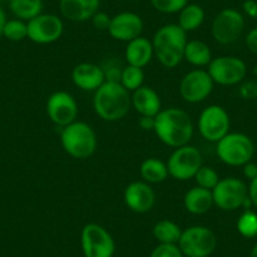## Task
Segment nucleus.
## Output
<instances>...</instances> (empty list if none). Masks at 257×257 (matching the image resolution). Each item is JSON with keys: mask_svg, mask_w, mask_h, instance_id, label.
Returning <instances> with one entry per match:
<instances>
[{"mask_svg": "<svg viewBox=\"0 0 257 257\" xmlns=\"http://www.w3.org/2000/svg\"><path fill=\"white\" fill-rule=\"evenodd\" d=\"M132 106L140 116L155 117L162 110V100L154 88L142 86L133 92Z\"/></svg>", "mask_w": 257, "mask_h": 257, "instance_id": "nucleus-20", "label": "nucleus"}, {"mask_svg": "<svg viewBox=\"0 0 257 257\" xmlns=\"http://www.w3.org/2000/svg\"><path fill=\"white\" fill-rule=\"evenodd\" d=\"M9 9L17 19L29 22L43 13V0H9Z\"/></svg>", "mask_w": 257, "mask_h": 257, "instance_id": "nucleus-26", "label": "nucleus"}, {"mask_svg": "<svg viewBox=\"0 0 257 257\" xmlns=\"http://www.w3.org/2000/svg\"><path fill=\"white\" fill-rule=\"evenodd\" d=\"M239 93L243 98H254L257 97V83L254 82H246L241 86V90H239Z\"/></svg>", "mask_w": 257, "mask_h": 257, "instance_id": "nucleus-36", "label": "nucleus"}, {"mask_svg": "<svg viewBox=\"0 0 257 257\" xmlns=\"http://www.w3.org/2000/svg\"><path fill=\"white\" fill-rule=\"evenodd\" d=\"M139 126L145 130V132H154L155 126V117H149V116H140Z\"/></svg>", "mask_w": 257, "mask_h": 257, "instance_id": "nucleus-40", "label": "nucleus"}, {"mask_svg": "<svg viewBox=\"0 0 257 257\" xmlns=\"http://www.w3.org/2000/svg\"><path fill=\"white\" fill-rule=\"evenodd\" d=\"M140 175L143 180L149 184L163 183L169 177L167 163L158 158H148L140 165Z\"/></svg>", "mask_w": 257, "mask_h": 257, "instance_id": "nucleus-25", "label": "nucleus"}, {"mask_svg": "<svg viewBox=\"0 0 257 257\" xmlns=\"http://www.w3.org/2000/svg\"><path fill=\"white\" fill-rule=\"evenodd\" d=\"M219 175L213 168L207 167V165H202L198 169V172L194 175V180H196L197 185L204 189L212 190L219 182Z\"/></svg>", "mask_w": 257, "mask_h": 257, "instance_id": "nucleus-31", "label": "nucleus"}, {"mask_svg": "<svg viewBox=\"0 0 257 257\" xmlns=\"http://www.w3.org/2000/svg\"><path fill=\"white\" fill-rule=\"evenodd\" d=\"M91 23L95 27L97 31H107L108 27L111 23V17L108 16L105 12L98 11L97 13L93 14V17L91 18Z\"/></svg>", "mask_w": 257, "mask_h": 257, "instance_id": "nucleus-35", "label": "nucleus"}, {"mask_svg": "<svg viewBox=\"0 0 257 257\" xmlns=\"http://www.w3.org/2000/svg\"><path fill=\"white\" fill-rule=\"evenodd\" d=\"M184 59L194 67H207L212 61V52L203 41H188L184 48Z\"/></svg>", "mask_w": 257, "mask_h": 257, "instance_id": "nucleus-23", "label": "nucleus"}, {"mask_svg": "<svg viewBox=\"0 0 257 257\" xmlns=\"http://www.w3.org/2000/svg\"><path fill=\"white\" fill-rule=\"evenodd\" d=\"M154 133L163 144L177 149L189 144L194 134V125L187 111L178 107L162 108L155 116Z\"/></svg>", "mask_w": 257, "mask_h": 257, "instance_id": "nucleus-1", "label": "nucleus"}, {"mask_svg": "<svg viewBox=\"0 0 257 257\" xmlns=\"http://www.w3.org/2000/svg\"><path fill=\"white\" fill-rule=\"evenodd\" d=\"M132 95L118 82H105L93 95V110L103 121L115 122L127 115Z\"/></svg>", "mask_w": 257, "mask_h": 257, "instance_id": "nucleus-3", "label": "nucleus"}, {"mask_svg": "<svg viewBox=\"0 0 257 257\" xmlns=\"http://www.w3.org/2000/svg\"><path fill=\"white\" fill-rule=\"evenodd\" d=\"M3 36L11 42H22L28 38V26L27 22L21 19H9L4 26Z\"/></svg>", "mask_w": 257, "mask_h": 257, "instance_id": "nucleus-30", "label": "nucleus"}, {"mask_svg": "<svg viewBox=\"0 0 257 257\" xmlns=\"http://www.w3.org/2000/svg\"><path fill=\"white\" fill-rule=\"evenodd\" d=\"M149 257H184L178 244L159 243L152 251Z\"/></svg>", "mask_w": 257, "mask_h": 257, "instance_id": "nucleus-33", "label": "nucleus"}, {"mask_svg": "<svg viewBox=\"0 0 257 257\" xmlns=\"http://www.w3.org/2000/svg\"><path fill=\"white\" fill-rule=\"evenodd\" d=\"M242 168H243L244 178H247L248 180L254 179V178L257 177V164H254V163L252 162H248Z\"/></svg>", "mask_w": 257, "mask_h": 257, "instance_id": "nucleus-41", "label": "nucleus"}, {"mask_svg": "<svg viewBox=\"0 0 257 257\" xmlns=\"http://www.w3.org/2000/svg\"><path fill=\"white\" fill-rule=\"evenodd\" d=\"M154 57V48L152 41L140 36L133 41L127 42L125 48V59L127 64L135 67L144 68L152 62Z\"/></svg>", "mask_w": 257, "mask_h": 257, "instance_id": "nucleus-21", "label": "nucleus"}, {"mask_svg": "<svg viewBox=\"0 0 257 257\" xmlns=\"http://www.w3.org/2000/svg\"><path fill=\"white\" fill-rule=\"evenodd\" d=\"M72 81L82 91L93 92L106 82L102 67L91 62H82L73 68Z\"/></svg>", "mask_w": 257, "mask_h": 257, "instance_id": "nucleus-18", "label": "nucleus"}, {"mask_svg": "<svg viewBox=\"0 0 257 257\" xmlns=\"http://www.w3.org/2000/svg\"><path fill=\"white\" fill-rule=\"evenodd\" d=\"M214 206L224 212H232L242 208L244 199L247 198V185L243 180L234 177L219 179L216 187L212 189Z\"/></svg>", "mask_w": 257, "mask_h": 257, "instance_id": "nucleus-11", "label": "nucleus"}, {"mask_svg": "<svg viewBox=\"0 0 257 257\" xmlns=\"http://www.w3.org/2000/svg\"><path fill=\"white\" fill-rule=\"evenodd\" d=\"M28 38L37 44H51L58 41L64 31L62 19L52 13H42L27 22Z\"/></svg>", "mask_w": 257, "mask_h": 257, "instance_id": "nucleus-14", "label": "nucleus"}, {"mask_svg": "<svg viewBox=\"0 0 257 257\" xmlns=\"http://www.w3.org/2000/svg\"><path fill=\"white\" fill-rule=\"evenodd\" d=\"M183 204H184L185 211L190 214L201 216V214L208 213L214 206L212 190L204 189L198 185L190 188L184 194Z\"/></svg>", "mask_w": 257, "mask_h": 257, "instance_id": "nucleus-22", "label": "nucleus"}, {"mask_svg": "<svg viewBox=\"0 0 257 257\" xmlns=\"http://www.w3.org/2000/svg\"><path fill=\"white\" fill-rule=\"evenodd\" d=\"M243 13L252 19L257 18V2L256 0H244L242 4Z\"/></svg>", "mask_w": 257, "mask_h": 257, "instance_id": "nucleus-38", "label": "nucleus"}, {"mask_svg": "<svg viewBox=\"0 0 257 257\" xmlns=\"http://www.w3.org/2000/svg\"><path fill=\"white\" fill-rule=\"evenodd\" d=\"M237 231L244 238L257 237V213L252 209H244L237 219Z\"/></svg>", "mask_w": 257, "mask_h": 257, "instance_id": "nucleus-29", "label": "nucleus"}, {"mask_svg": "<svg viewBox=\"0 0 257 257\" xmlns=\"http://www.w3.org/2000/svg\"><path fill=\"white\" fill-rule=\"evenodd\" d=\"M178 14H179V18H178L177 24L185 33L201 28L206 19L204 9L199 4L194 3H188Z\"/></svg>", "mask_w": 257, "mask_h": 257, "instance_id": "nucleus-24", "label": "nucleus"}, {"mask_svg": "<svg viewBox=\"0 0 257 257\" xmlns=\"http://www.w3.org/2000/svg\"><path fill=\"white\" fill-rule=\"evenodd\" d=\"M246 46L251 53L256 54L257 56V27L247 33L246 36Z\"/></svg>", "mask_w": 257, "mask_h": 257, "instance_id": "nucleus-37", "label": "nucleus"}, {"mask_svg": "<svg viewBox=\"0 0 257 257\" xmlns=\"http://www.w3.org/2000/svg\"><path fill=\"white\" fill-rule=\"evenodd\" d=\"M187 33L178 24L169 23L162 26L152 39L154 56L163 67L175 68L184 59L187 46Z\"/></svg>", "mask_w": 257, "mask_h": 257, "instance_id": "nucleus-2", "label": "nucleus"}, {"mask_svg": "<svg viewBox=\"0 0 257 257\" xmlns=\"http://www.w3.org/2000/svg\"><path fill=\"white\" fill-rule=\"evenodd\" d=\"M248 198L252 202V206L257 208V177L254 179L249 180V185L247 187Z\"/></svg>", "mask_w": 257, "mask_h": 257, "instance_id": "nucleus-39", "label": "nucleus"}, {"mask_svg": "<svg viewBox=\"0 0 257 257\" xmlns=\"http://www.w3.org/2000/svg\"><path fill=\"white\" fill-rule=\"evenodd\" d=\"M100 4L101 0H59V12L67 21L81 23L91 21L100 11Z\"/></svg>", "mask_w": 257, "mask_h": 257, "instance_id": "nucleus-19", "label": "nucleus"}, {"mask_svg": "<svg viewBox=\"0 0 257 257\" xmlns=\"http://www.w3.org/2000/svg\"><path fill=\"white\" fill-rule=\"evenodd\" d=\"M202 2H212V0H202Z\"/></svg>", "mask_w": 257, "mask_h": 257, "instance_id": "nucleus-44", "label": "nucleus"}, {"mask_svg": "<svg viewBox=\"0 0 257 257\" xmlns=\"http://www.w3.org/2000/svg\"><path fill=\"white\" fill-rule=\"evenodd\" d=\"M144 31V22L139 14L134 12H121L111 17V23L107 32L115 41L130 42L142 36Z\"/></svg>", "mask_w": 257, "mask_h": 257, "instance_id": "nucleus-16", "label": "nucleus"}, {"mask_svg": "<svg viewBox=\"0 0 257 257\" xmlns=\"http://www.w3.org/2000/svg\"><path fill=\"white\" fill-rule=\"evenodd\" d=\"M61 144L70 157L85 160L95 154L97 137L95 130L87 122L76 120L62 128Z\"/></svg>", "mask_w": 257, "mask_h": 257, "instance_id": "nucleus-4", "label": "nucleus"}, {"mask_svg": "<svg viewBox=\"0 0 257 257\" xmlns=\"http://www.w3.org/2000/svg\"><path fill=\"white\" fill-rule=\"evenodd\" d=\"M145 75L143 68L135 67V66H130L127 64L126 67L122 68L121 72L120 83L128 91V92H134L139 87L144 86Z\"/></svg>", "mask_w": 257, "mask_h": 257, "instance_id": "nucleus-28", "label": "nucleus"}, {"mask_svg": "<svg viewBox=\"0 0 257 257\" xmlns=\"http://www.w3.org/2000/svg\"><path fill=\"white\" fill-rule=\"evenodd\" d=\"M249 257H257V243L252 247L251 253H249Z\"/></svg>", "mask_w": 257, "mask_h": 257, "instance_id": "nucleus-43", "label": "nucleus"}, {"mask_svg": "<svg viewBox=\"0 0 257 257\" xmlns=\"http://www.w3.org/2000/svg\"><path fill=\"white\" fill-rule=\"evenodd\" d=\"M214 85L234 86L246 78L247 66L241 58L234 56H219L212 58L207 66Z\"/></svg>", "mask_w": 257, "mask_h": 257, "instance_id": "nucleus-8", "label": "nucleus"}, {"mask_svg": "<svg viewBox=\"0 0 257 257\" xmlns=\"http://www.w3.org/2000/svg\"><path fill=\"white\" fill-rule=\"evenodd\" d=\"M231 127V118L226 108L219 105H209L198 118L199 134L209 143H218L226 137Z\"/></svg>", "mask_w": 257, "mask_h": 257, "instance_id": "nucleus-10", "label": "nucleus"}, {"mask_svg": "<svg viewBox=\"0 0 257 257\" xmlns=\"http://www.w3.org/2000/svg\"><path fill=\"white\" fill-rule=\"evenodd\" d=\"M81 247L85 257H112L115 241L105 227L87 223L81 231Z\"/></svg>", "mask_w": 257, "mask_h": 257, "instance_id": "nucleus-12", "label": "nucleus"}, {"mask_svg": "<svg viewBox=\"0 0 257 257\" xmlns=\"http://www.w3.org/2000/svg\"><path fill=\"white\" fill-rule=\"evenodd\" d=\"M7 14L6 12H4V9L0 7V37L3 36V31H4V26H6L7 23Z\"/></svg>", "mask_w": 257, "mask_h": 257, "instance_id": "nucleus-42", "label": "nucleus"}, {"mask_svg": "<svg viewBox=\"0 0 257 257\" xmlns=\"http://www.w3.org/2000/svg\"><path fill=\"white\" fill-rule=\"evenodd\" d=\"M183 229L170 219H162L153 227V236L159 243L178 244Z\"/></svg>", "mask_w": 257, "mask_h": 257, "instance_id": "nucleus-27", "label": "nucleus"}, {"mask_svg": "<svg viewBox=\"0 0 257 257\" xmlns=\"http://www.w3.org/2000/svg\"><path fill=\"white\" fill-rule=\"evenodd\" d=\"M216 150L222 163L229 167H243L253 157L254 144L246 134L228 133L217 143Z\"/></svg>", "mask_w": 257, "mask_h": 257, "instance_id": "nucleus-5", "label": "nucleus"}, {"mask_svg": "<svg viewBox=\"0 0 257 257\" xmlns=\"http://www.w3.org/2000/svg\"><path fill=\"white\" fill-rule=\"evenodd\" d=\"M155 192L149 183L144 180L133 182L125 188L123 202L130 211L144 214L152 211L155 206Z\"/></svg>", "mask_w": 257, "mask_h": 257, "instance_id": "nucleus-17", "label": "nucleus"}, {"mask_svg": "<svg viewBox=\"0 0 257 257\" xmlns=\"http://www.w3.org/2000/svg\"><path fill=\"white\" fill-rule=\"evenodd\" d=\"M178 247L184 257H208L217 247V237L206 226H192L183 229Z\"/></svg>", "mask_w": 257, "mask_h": 257, "instance_id": "nucleus-6", "label": "nucleus"}, {"mask_svg": "<svg viewBox=\"0 0 257 257\" xmlns=\"http://www.w3.org/2000/svg\"><path fill=\"white\" fill-rule=\"evenodd\" d=\"M2 2H6V0H0V3H2Z\"/></svg>", "mask_w": 257, "mask_h": 257, "instance_id": "nucleus-45", "label": "nucleus"}, {"mask_svg": "<svg viewBox=\"0 0 257 257\" xmlns=\"http://www.w3.org/2000/svg\"><path fill=\"white\" fill-rule=\"evenodd\" d=\"M202 165H203L202 153L196 147L189 144L174 149L167 162L170 177L180 182L194 178Z\"/></svg>", "mask_w": 257, "mask_h": 257, "instance_id": "nucleus-7", "label": "nucleus"}, {"mask_svg": "<svg viewBox=\"0 0 257 257\" xmlns=\"http://www.w3.org/2000/svg\"><path fill=\"white\" fill-rule=\"evenodd\" d=\"M214 82L209 73L202 68L189 71L179 83V93L188 103H199L207 100L213 92Z\"/></svg>", "mask_w": 257, "mask_h": 257, "instance_id": "nucleus-13", "label": "nucleus"}, {"mask_svg": "<svg viewBox=\"0 0 257 257\" xmlns=\"http://www.w3.org/2000/svg\"><path fill=\"white\" fill-rule=\"evenodd\" d=\"M244 31L243 14L233 8L222 9L211 26V33L219 44H232L242 36Z\"/></svg>", "mask_w": 257, "mask_h": 257, "instance_id": "nucleus-9", "label": "nucleus"}, {"mask_svg": "<svg viewBox=\"0 0 257 257\" xmlns=\"http://www.w3.org/2000/svg\"><path fill=\"white\" fill-rule=\"evenodd\" d=\"M152 7L162 14L179 13L189 2L188 0H150Z\"/></svg>", "mask_w": 257, "mask_h": 257, "instance_id": "nucleus-32", "label": "nucleus"}, {"mask_svg": "<svg viewBox=\"0 0 257 257\" xmlns=\"http://www.w3.org/2000/svg\"><path fill=\"white\" fill-rule=\"evenodd\" d=\"M47 115L52 122L63 128L77 120L78 103L71 93L66 91L53 92L47 100Z\"/></svg>", "mask_w": 257, "mask_h": 257, "instance_id": "nucleus-15", "label": "nucleus"}, {"mask_svg": "<svg viewBox=\"0 0 257 257\" xmlns=\"http://www.w3.org/2000/svg\"><path fill=\"white\" fill-rule=\"evenodd\" d=\"M122 68L120 67L116 62L110 61L105 64L102 67L103 73H105V80L106 82H118L120 83L121 78V72H122Z\"/></svg>", "mask_w": 257, "mask_h": 257, "instance_id": "nucleus-34", "label": "nucleus"}]
</instances>
